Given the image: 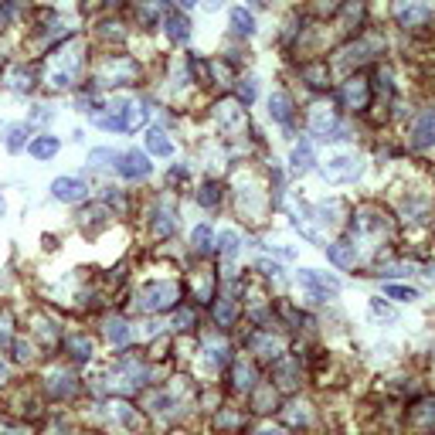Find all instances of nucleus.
Listing matches in <instances>:
<instances>
[{
    "instance_id": "nucleus-7",
    "label": "nucleus",
    "mask_w": 435,
    "mask_h": 435,
    "mask_svg": "<svg viewBox=\"0 0 435 435\" xmlns=\"http://www.w3.org/2000/svg\"><path fill=\"white\" fill-rule=\"evenodd\" d=\"M51 194H55V201L78 204V201H85V184L75 181V177H58V181L51 184Z\"/></svg>"
},
{
    "instance_id": "nucleus-39",
    "label": "nucleus",
    "mask_w": 435,
    "mask_h": 435,
    "mask_svg": "<svg viewBox=\"0 0 435 435\" xmlns=\"http://www.w3.org/2000/svg\"><path fill=\"white\" fill-rule=\"evenodd\" d=\"M11 340V330H7V316L0 320V343H7Z\"/></svg>"
},
{
    "instance_id": "nucleus-24",
    "label": "nucleus",
    "mask_w": 435,
    "mask_h": 435,
    "mask_svg": "<svg viewBox=\"0 0 435 435\" xmlns=\"http://www.w3.org/2000/svg\"><path fill=\"white\" fill-rule=\"evenodd\" d=\"M116 160H119V154H112V150H106V146H99V150H92L89 154V163H92L95 171H102V167H116Z\"/></svg>"
},
{
    "instance_id": "nucleus-11",
    "label": "nucleus",
    "mask_w": 435,
    "mask_h": 435,
    "mask_svg": "<svg viewBox=\"0 0 435 435\" xmlns=\"http://www.w3.org/2000/svg\"><path fill=\"white\" fill-rule=\"evenodd\" d=\"M269 116H272L276 123H282V126L293 123V102H289V95H286V92H272V95H269Z\"/></svg>"
},
{
    "instance_id": "nucleus-2",
    "label": "nucleus",
    "mask_w": 435,
    "mask_h": 435,
    "mask_svg": "<svg viewBox=\"0 0 435 435\" xmlns=\"http://www.w3.org/2000/svg\"><path fill=\"white\" fill-rule=\"evenodd\" d=\"M323 177L326 181H333V184H350V181H358L360 177V160L354 154L333 156V160H326Z\"/></svg>"
},
{
    "instance_id": "nucleus-40",
    "label": "nucleus",
    "mask_w": 435,
    "mask_h": 435,
    "mask_svg": "<svg viewBox=\"0 0 435 435\" xmlns=\"http://www.w3.org/2000/svg\"><path fill=\"white\" fill-rule=\"evenodd\" d=\"M221 4H225V0H204V7H208V11H218Z\"/></svg>"
},
{
    "instance_id": "nucleus-18",
    "label": "nucleus",
    "mask_w": 435,
    "mask_h": 435,
    "mask_svg": "<svg viewBox=\"0 0 435 435\" xmlns=\"http://www.w3.org/2000/svg\"><path fill=\"white\" fill-rule=\"evenodd\" d=\"M28 154H31L34 160H48V156L58 154V140H55V136H38V140L28 143Z\"/></svg>"
},
{
    "instance_id": "nucleus-14",
    "label": "nucleus",
    "mask_w": 435,
    "mask_h": 435,
    "mask_svg": "<svg viewBox=\"0 0 435 435\" xmlns=\"http://www.w3.org/2000/svg\"><path fill=\"white\" fill-rule=\"evenodd\" d=\"M218 123H221V129H235V126L245 123V112L238 109V102H221L218 106Z\"/></svg>"
},
{
    "instance_id": "nucleus-33",
    "label": "nucleus",
    "mask_w": 435,
    "mask_h": 435,
    "mask_svg": "<svg viewBox=\"0 0 435 435\" xmlns=\"http://www.w3.org/2000/svg\"><path fill=\"white\" fill-rule=\"evenodd\" d=\"M235 388H242V391L252 388V367H245V364L235 367Z\"/></svg>"
},
{
    "instance_id": "nucleus-23",
    "label": "nucleus",
    "mask_w": 435,
    "mask_h": 435,
    "mask_svg": "<svg viewBox=\"0 0 435 435\" xmlns=\"http://www.w3.org/2000/svg\"><path fill=\"white\" fill-rule=\"evenodd\" d=\"M163 21H167V34H171V41H187V38H190V31H187V21H184V17L167 14Z\"/></svg>"
},
{
    "instance_id": "nucleus-27",
    "label": "nucleus",
    "mask_w": 435,
    "mask_h": 435,
    "mask_svg": "<svg viewBox=\"0 0 435 435\" xmlns=\"http://www.w3.org/2000/svg\"><path fill=\"white\" fill-rule=\"evenodd\" d=\"M204 354H208V364H211V367H225V364H228V347H225V343H208Z\"/></svg>"
},
{
    "instance_id": "nucleus-9",
    "label": "nucleus",
    "mask_w": 435,
    "mask_h": 435,
    "mask_svg": "<svg viewBox=\"0 0 435 435\" xmlns=\"http://www.w3.org/2000/svg\"><path fill=\"white\" fill-rule=\"evenodd\" d=\"M310 129H313V133H320V136H330V133L337 129V116H333V109H330V106H313Z\"/></svg>"
},
{
    "instance_id": "nucleus-13",
    "label": "nucleus",
    "mask_w": 435,
    "mask_h": 435,
    "mask_svg": "<svg viewBox=\"0 0 435 435\" xmlns=\"http://www.w3.org/2000/svg\"><path fill=\"white\" fill-rule=\"evenodd\" d=\"M326 255H330V262L333 265H354L358 262V249H354V242H337V245H330L326 249Z\"/></svg>"
},
{
    "instance_id": "nucleus-10",
    "label": "nucleus",
    "mask_w": 435,
    "mask_h": 435,
    "mask_svg": "<svg viewBox=\"0 0 435 435\" xmlns=\"http://www.w3.org/2000/svg\"><path fill=\"white\" fill-rule=\"evenodd\" d=\"M367 99H371V92H367V82H364V78H350V82L343 85V102L350 109H364Z\"/></svg>"
},
{
    "instance_id": "nucleus-42",
    "label": "nucleus",
    "mask_w": 435,
    "mask_h": 435,
    "mask_svg": "<svg viewBox=\"0 0 435 435\" xmlns=\"http://www.w3.org/2000/svg\"><path fill=\"white\" fill-rule=\"evenodd\" d=\"M177 4H181V7H194L198 0H177Z\"/></svg>"
},
{
    "instance_id": "nucleus-5",
    "label": "nucleus",
    "mask_w": 435,
    "mask_h": 435,
    "mask_svg": "<svg viewBox=\"0 0 435 435\" xmlns=\"http://www.w3.org/2000/svg\"><path fill=\"white\" fill-rule=\"evenodd\" d=\"M116 171L123 173L126 181H143V177H150V160H146V154H136V150H129V154H119V160H116Z\"/></svg>"
},
{
    "instance_id": "nucleus-32",
    "label": "nucleus",
    "mask_w": 435,
    "mask_h": 435,
    "mask_svg": "<svg viewBox=\"0 0 435 435\" xmlns=\"http://www.w3.org/2000/svg\"><path fill=\"white\" fill-rule=\"evenodd\" d=\"M156 221H154V232L156 235H173V215L171 211H156Z\"/></svg>"
},
{
    "instance_id": "nucleus-22",
    "label": "nucleus",
    "mask_w": 435,
    "mask_h": 435,
    "mask_svg": "<svg viewBox=\"0 0 435 435\" xmlns=\"http://www.w3.org/2000/svg\"><path fill=\"white\" fill-rule=\"evenodd\" d=\"M68 350H72V360H78V364H85V360L92 358L89 337H72V340H68Z\"/></svg>"
},
{
    "instance_id": "nucleus-37",
    "label": "nucleus",
    "mask_w": 435,
    "mask_h": 435,
    "mask_svg": "<svg viewBox=\"0 0 435 435\" xmlns=\"http://www.w3.org/2000/svg\"><path fill=\"white\" fill-rule=\"evenodd\" d=\"M306 78L310 85H326V68H306Z\"/></svg>"
},
{
    "instance_id": "nucleus-19",
    "label": "nucleus",
    "mask_w": 435,
    "mask_h": 435,
    "mask_svg": "<svg viewBox=\"0 0 435 435\" xmlns=\"http://www.w3.org/2000/svg\"><path fill=\"white\" fill-rule=\"evenodd\" d=\"M232 28H235V34H255V17L245 11V7H235L232 11Z\"/></svg>"
},
{
    "instance_id": "nucleus-38",
    "label": "nucleus",
    "mask_w": 435,
    "mask_h": 435,
    "mask_svg": "<svg viewBox=\"0 0 435 435\" xmlns=\"http://www.w3.org/2000/svg\"><path fill=\"white\" fill-rule=\"evenodd\" d=\"M187 323L194 326V316H190V313H177V320H173V326H177V330H187Z\"/></svg>"
},
{
    "instance_id": "nucleus-12",
    "label": "nucleus",
    "mask_w": 435,
    "mask_h": 435,
    "mask_svg": "<svg viewBox=\"0 0 435 435\" xmlns=\"http://www.w3.org/2000/svg\"><path fill=\"white\" fill-rule=\"evenodd\" d=\"M289 160H293V171L296 173H306V171H313V163H316V154H313L310 143L303 140V143H296V146H293V156H289Z\"/></svg>"
},
{
    "instance_id": "nucleus-35",
    "label": "nucleus",
    "mask_w": 435,
    "mask_h": 435,
    "mask_svg": "<svg viewBox=\"0 0 435 435\" xmlns=\"http://www.w3.org/2000/svg\"><path fill=\"white\" fill-rule=\"evenodd\" d=\"M215 316L221 320V323H232V320H235V306L228 303V299H221V303L215 306Z\"/></svg>"
},
{
    "instance_id": "nucleus-17",
    "label": "nucleus",
    "mask_w": 435,
    "mask_h": 435,
    "mask_svg": "<svg viewBox=\"0 0 435 435\" xmlns=\"http://www.w3.org/2000/svg\"><path fill=\"white\" fill-rule=\"evenodd\" d=\"M146 146H150V154H156V156H171L173 154V143L163 129H150V133H146Z\"/></svg>"
},
{
    "instance_id": "nucleus-21",
    "label": "nucleus",
    "mask_w": 435,
    "mask_h": 435,
    "mask_svg": "<svg viewBox=\"0 0 435 435\" xmlns=\"http://www.w3.org/2000/svg\"><path fill=\"white\" fill-rule=\"evenodd\" d=\"M34 82H31V72H24V68H11L7 72V89H14V92H28Z\"/></svg>"
},
{
    "instance_id": "nucleus-15",
    "label": "nucleus",
    "mask_w": 435,
    "mask_h": 435,
    "mask_svg": "<svg viewBox=\"0 0 435 435\" xmlns=\"http://www.w3.org/2000/svg\"><path fill=\"white\" fill-rule=\"evenodd\" d=\"M412 421L419 425V429H435V398H425L412 408Z\"/></svg>"
},
{
    "instance_id": "nucleus-30",
    "label": "nucleus",
    "mask_w": 435,
    "mask_h": 435,
    "mask_svg": "<svg viewBox=\"0 0 435 435\" xmlns=\"http://www.w3.org/2000/svg\"><path fill=\"white\" fill-rule=\"evenodd\" d=\"M385 296H391V299H402V303L419 299V293H415L412 286H394V282H388V286H385Z\"/></svg>"
},
{
    "instance_id": "nucleus-25",
    "label": "nucleus",
    "mask_w": 435,
    "mask_h": 435,
    "mask_svg": "<svg viewBox=\"0 0 435 435\" xmlns=\"http://www.w3.org/2000/svg\"><path fill=\"white\" fill-rule=\"evenodd\" d=\"M143 123H146V109L136 106V102H133V106H126V112H123L126 129H136V126H143Z\"/></svg>"
},
{
    "instance_id": "nucleus-4",
    "label": "nucleus",
    "mask_w": 435,
    "mask_h": 435,
    "mask_svg": "<svg viewBox=\"0 0 435 435\" xmlns=\"http://www.w3.org/2000/svg\"><path fill=\"white\" fill-rule=\"evenodd\" d=\"M299 286L310 289L313 296H320V299H326V296H333L337 289H340V282L333 279V276L316 272V269H299Z\"/></svg>"
},
{
    "instance_id": "nucleus-34",
    "label": "nucleus",
    "mask_w": 435,
    "mask_h": 435,
    "mask_svg": "<svg viewBox=\"0 0 435 435\" xmlns=\"http://www.w3.org/2000/svg\"><path fill=\"white\" fill-rule=\"evenodd\" d=\"M371 316H377V320H394V310H391L388 303H381V299H371Z\"/></svg>"
},
{
    "instance_id": "nucleus-29",
    "label": "nucleus",
    "mask_w": 435,
    "mask_h": 435,
    "mask_svg": "<svg viewBox=\"0 0 435 435\" xmlns=\"http://www.w3.org/2000/svg\"><path fill=\"white\" fill-rule=\"evenodd\" d=\"M198 201H201L204 208H218V204H221V187H218V184H204L201 190H198Z\"/></svg>"
},
{
    "instance_id": "nucleus-1",
    "label": "nucleus",
    "mask_w": 435,
    "mask_h": 435,
    "mask_svg": "<svg viewBox=\"0 0 435 435\" xmlns=\"http://www.w3.org/2000/svg\"><path fill=\"white\" fill-rule=\"evenodd\" d=\"M177 296H181V286L173 279L167 282H146L136 296V306L146 313H160V310H171L173 303H177Z\"/></svg>"
},
{
    "instance_id": "nucleus-36",
    "label": "nucleus",
    "mask_w": 435,
    "mask_h": 435,
    "mask_svg": "<svg viewBox=\"0 0 435 435\" xmlns=\"http://www.w3.org/2000/svg\"><path fill=\"white\" fill-rule=\"evenodd\" d=\"M238 95H242V102H252V99H255V82H252V78H242Z\"/></svg>"
},
{
    "instance_id": "nucleus-3",
    "label": "nucleus",
    "mask_w": 435,
    "mask_h": 435,
    "mask_svg": "<svg viewBox=\"0 0 435 435\" xmlns=\"http://www.w3.org/2000/svg\"><path fill=\"white\" fill-rule=\"evenodd\" d=\"M391 14H394V21L402 28H419V24L429 21V4L425 0H394Z\"/></svg>"
},
{
    "instance_id": "nucleus-8",
    "label": "nucleus",
    "mask_w": 435,
    "mask_h": 435,
    "mask_svg": "<svg viewBox=\"0 0 435 435\" xmlns=\"http://www.w3.org/2000/svg\"><path fill=\"white\" fill-rule=\"evenodd\" d=\"M133 75H136V62H129V58L106 62V68H102V78H109L112 85H123V82H129Z\"/></svg>"
},
{
    "instance_id": "nucleus-41",
    "label": "nucleus",
    "mask_w": 435,
    "mask_h": 435,
    "mask_svg": "<svg viewBox=\"0 0 435 435\" xmlns=\"http://www.w3.org/2000/svg\"><path fill=\"white\" fill-rule=\"evenodd\" d=\"M259 435H286V432H282V429H262Z\"/></svg>"
},
{
    "instance_id": "nucleus-28",
    "label": "nucleus",
    "mask_w": 435,
    "mask_h": 435,
    "mask_svg": "<svg viewBox=\"0 0 435 435\" xmlns=\"http://www.w3.org/2000/svg\"><path fill=\"white\" fill-rule=\"evenodd\" d=\"M106 337L112 343H119V347H123V343L129 340V330H126L123 320H109V323H106Z\"/></svg>"
},
{
    "instance_id": "nucleus-20",
    "label": "nucleus",
    "mask_w": 435,
    "mask_h": 435,
    "mask_svg": "<svg viewBox=\"0 0 435 435\" xmlns=\"http://www.w3.org/2000/svg\"><path fill=\"white\" fill-rule=\"evenodd\" d=\"M24 133H28V126H24V123L7 126V136H4V143H7V150H11V154H17V150H24V146H28V143H24Z\"/></svg>"
},
{
    "instance_id": "nucleus-6",
    "label": "nucleus",
    "mask_w": 435,
    "mask_h": 435,
    "mask_svg": "<svg viewBox=\"0 0 435 435\" xmlns=\"http://www.w3.org/2000/svg\"><path fill=\"white\" fill-rule=\"evenodd\" d=\"M432 143H435V109H425L419 119H415V126H412V146L425 150Z\"/></svg>"
},
{
    "instance_id": "nucleus-26",
    "label": "nucleus",
    "mask_w": 435,
    "mask_h": 435,
    "mask_svg": "<svg viewBox=\"0 0 435 435\" xmlns=\"http://www.w3.org/2000/svg\"><path fill=\"white\" fill-rule=\"evenodd\" d=\"M218 249H221V255H225V259H235V255H238V235H235V232H221V235H218Z\"/></svg>"
},
{
    "instance_id": "nucleus-31",
    "label": "nucleus",
    "mask_w": 435,
    "mask_h": 435,
    "mask_svg": "<svg viewBox=\"0 0 435 435\" xmlns=\"http://www.w3.org/2000/svg\"><path fill=\"white\" fill-rule=\"evenodd\" d=\"M190 242H194V249L198 252H208L211 249V228H208V225H198L194 235H190Z\"/></svg>"
},
{
    "instance_id": "nucleus-16",
    "label": "nucleus",
    "mask_w": 435,
    "mask_h": 435,
    "mask_svg": "<svg viewBox=\"0 0 435 435\" xmlns=\"http://www.w3.org/2000/svg\"><path fill=\"white\" fill-rule=\"evenodd\" d=\"M252 350L262 354V358H279L282 343L276 340V337H269V333H255V337H252Z\"/></svg>"
}]
</instances>
